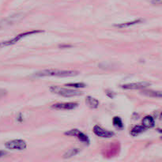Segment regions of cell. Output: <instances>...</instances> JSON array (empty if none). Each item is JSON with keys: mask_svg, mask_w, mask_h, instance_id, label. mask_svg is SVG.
<instances>
[{"mask_svg": "<svg viewBox=\"0 0 162 162\" xmlns=\"http://www.w3.org/2000/svg\"><path fill=\"white\" fill-rule=\"evenodd\" d=\"M66 86L70 88H85L86 87V84L82 83V82H78V83H69L66 84Z\"/></svg>", "mask_w": 162, "mask_h": 162, "instance_id": "cell-16", "label": "cell"}, {"mask_svg": "<svg viewBox=\"0 0 162 162\" xmlns=\"http://www.w3.org/2000/svg\"><path fill=\"white\" fill-rule=\"evenodd\" d=\"M93 133L98 137L103 138V139H109V138H111L115 135L114 132L105 130V129L102 128V127L99 126H95L93 127Z\"/></svg>", "mask_w": 162, "mask_h": 162, "instance_id": "cell-6", "label": "cell"}, {"mask_svg": "<svg viewBox=\"0 0 162 162\" xmlns=\"http://www.w3.org/2000/svg\"><path fill=\"white\" fill-rule=\"evenodd\" d=\"M5 146L6 149H9V150H23L26 149L27 143L25 140H22V139H15V140H11L6 143Z\"/></svg>", "mask_w": 162, "mask_h": 162, "instance_id": "cell-4", "label": "cell"}, {"mask_svg": "<svg viewBox=\"0 0 162 162\" xmlns=\"http://www.w3.org/2000/svg\"><path fill=\"white\" fill-rule=\"evenodd\" d=\"M50 91L52 93L58 94L64 97H73V96H82V92L75 90V89H67V88L59 87L57 86H53L50 87Z\"/></svg>", "mask_w": 162, "mask_h": 162, "instance_id": "cell-2", "label": "cell"}, {"mask_svg": "<svg viewBox=\"0 0 162 162\" xmlns=\"http://www.w3.org/2000/svg\"><path fill=\"white\" fill-rule=\"evenodd\" d=\"M151 85L150 82H134V83H129L125 84L122 86V88L124 89H142L148 87Z\"/></svg>", "mask_w": 162, "mask_h": 162, "instance_id": "cell-7", "label": "cell"}, {"mask_svg": "<svg viewBox=\"0 0 162 162\" xmlns=\"http://www.w3.org/2000/svg\"><path fill=\"white\" fill-rule=\"evenodd\" d=\"M143 21L142 19H138L134 20V21H132V22H124V23L119 24V25H116L115 26L118 27V28H120V29H123V28H128V27L132 26V25H137V24L142 23Z\"/></svg>", "mask_w": 162, "mask_h": 162, "instance_id": "cell-11", "label": "cell"}, {"mask_svg": "<svg viewBox=\"0 0 162 162\" xmlns=\"http://www.w3.org/2000/svg\"><path fill=\"white\" fill-rule=\"evenodd\" d=\"M66 135H70L76 137L77 139L80 140L82 143H86V144H89V139L88 138V136L86 134H85L84 133L81 132L80 130H79L78 129H72V130H69V131L65 133Z\"/></svg>", "mask_w": 162, "mask_h": 162, "instance_id": "cell-5", "label": "cell"}, {"mask_svg": "<svg viewBox=\"0 0 162 162\" xmlns=\"http://www.w3.org/2000/svg\"><path fill=\"white\" fill-rule=\"evenodd\" d=\"M41 32H44L43 30H32V31H29V32H22V33H20L18 35H17L15 37L12 38V39L9 40H6V41H2L0 43V46L1 47H7V46H11V45H14L15 44H17L19 40L22 39V38H25L26 36H32V35H34V34H38V33H41Z\"/></svg>", "mask_w": 162, "mask_h": 162, "instance_id": "cell-3", "label": "cell"}, {"mask_svg": "<svg viewBox=\"0 0 162 162\" xmlns=\"http://www.w3.org/2000/svg\"><path fill=\"white\" fill-rule=\"evenodd\" d=\"M146 130V129L145 128L143 125H141V126H139H139H135L132 129L131 131H130V134H131L132 136H137L139 135V134H140L141 133L144 132Z\"/></svg>", "mask_w": 162, "mask_h": 162, "instance_id": "cell-12", "label": "cell"}, {"mask_svg": "<svg viewBox=\"0 0 162 162\" xmlns=\"http://www.w3.org/2000/svg\"><path fill=\"white\" fill-rule=\"evenodd\" d=\"M112 122H113V125L116 126V128H118V129L123 128V123L120 117L116 116V117L113 118V120H112Z\"/></svg>", "mask_w": 162, "mask_h": 162, "instance_id": "cell-14", "label": "cell"}, {"mask_svg": "<svg viewBox=\"0 0 162 162\" xmlns=\"http://www.w3.org/2000/svg\"><path fill=\"white\" fill-rule=\"evenodd\" d=\"M153 4H160L161 3V0H153Z\"/></svg>", "mask_w": 162, "mask_h": 162, "instance_id": "cell-17", "label": "cell"}, {"mask_svg": "<svg viewBox=\"0 0 162 162\" xmlns=\"http://www.w3.org/2000/svg\"><path fill=\"white\" fill-rule=\"evenodd\" d=\"M155 120L152 116H147L146 117L143 118V126H144L146 129L152 128L153 126H154Z\"/></svg>", "mask_w": 162, "mask_h": 162, "instance_id": "cell-9", "label": "cell"}, {"mask_svg": "<svg viewBox=\"0 0 162 162\" xmlns=\"http://www.w3.org/2000/svg\"><path fill=\"white\" fill-rule=\"evenodd\" d=\"M79 149H76V148H73V149H70V150H68L66 153L64 154V158H70V157L75 156L77 153H79Z\"/></svg>", "mask_w": 162, "mask_h": 162, "instance_id": "cell-15", "label": "cell"}, {"mask_svg": "<svg viewBox=\"0 0 162 162\" xmlns=\"http://www.w3.org/2000/svg\"><path fill=\"white\" fill-rule=\"evenodd\" d=\"M86 102L87 105L91 109H97L99 106V100H96V98H93L92 96H87L86 99Z\"/></svg>", "mask_w": 162, "mask_h": 162, "instance_id": "cell-10", "label": "cell"}, {"mask_svg": "<svg viewBox=\"0 0 162 162\" xmlns=\"http://www.w3.org/2000/svg\"><path fill=\"white\" fill-rule=\"evenodd\" d=\"M78 107V104L75 102H68V103L55 104L52 106V109L56 110H73Z\"/></svg>", "mask_w": 162, "mask_h": 162, "instance_id": "cell-8", "label": "cell"}, {"mask_svg": "<svg viewBox=\"0 0 162 162\" xmlns=\"http://www.w3.org/2000/svg\"><path fill=\"white\" fill-rule=\"evenodd\" d=\"M6 154V152L5 151H2V150H0V157H3L4 155Z\"/></svg>", "mask_w": 162, "mask_h": 162, "instance_id": "cell-18", "label": "cell"}, {"mask_svg": "<svg viewBox=\"0 0 162 162\" xmlns=\"http://www.w3.org/2000/svg\"><path fill=\"white\" fill-rule=\"evenodd\" d=\"M143 93L148 96H153V97L161 98V92H160V91L157 92V91H153V90H143Z\"/></svg>", "mask_w": 162, "mask_h": 162, "instance_id": "cell-13", "label": "cell"}, {"mask_svg": "<svg viewBox=\"0 0 162 162\" xmlns=\"http://www.w3.org/2000/svg\"><path fill=\"white\" fill-rule=\"evenodd\" d=\"M79 72L71 70H44L35 73L36 77H74L79 75Z\"/></svg>", "mask_w": 162, "mask_h": 162, "instance_id": "cell-1", "label": "cell"}]
</instances>
